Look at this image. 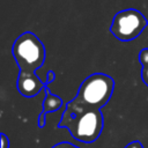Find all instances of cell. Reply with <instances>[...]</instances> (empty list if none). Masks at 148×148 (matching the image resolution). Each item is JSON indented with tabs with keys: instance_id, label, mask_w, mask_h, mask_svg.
Listing matches in <instances>:
<instances>
[{
	"instance_id": "cell-9",
	"label": "cell",
	"mask_w": 148,
	"mask_h": 148,
	"mask_svg": "<svg viewBox=\"0 0 148 148\" xmlns=\"http://www.w3.org/2000/svg\"><path fill=\"white\" fill-rule=\"evenodd\" d=\"M52 148H79L77 146H74L73 143H71V142H59V143H57V145H54Z\"/></svg>"
},
{
	"instance_id": "cell-6",
	"label": "cell",
	"mask_w": 148,
	"mask_h": 148,
	"mask_svg": "<svg viewBox=\"0 0 148 148\" xmlns=\"http://www.w3.org/2000/svg\"><path fill=\"white\" fill-rule=\"evenodd\" d=\"M44 91H45V98L43 101V110L38 116V126L40 128H43L46 124V114L59 110L64 104L62 99L59 96L53 95L50 91V89L47 88V86H45Z\"/></svg>"
},
{
	"instance_id": "cell-4",
	"label": "cell",
	"mask_w": 148,
	"mask_h": 148,
	"mask_svg": "<svg viewBox=\"0 0 148 148\" xmlns=\"http://www.w3.org/2000/svg\"><path fill=\"white\" fill-rule=\"evenodd\" d=\"M148 21L141 12L134 8H127L118 12L110 25V32L121 42L135 39L147 27Z\"/></svg>"
},
{
	"instance_id": "cell-10",
	"label": "cell",
	"mask_w": 148,
	"mask_h": 148,
	"mask_svg": "<svg viewBox=\"0 0 148 148\" xmlns=\"http://www.w3.org/2000/svg\"><path fill=\"white\" fill-rule=\"evenodd\" d=\"M0 136H1V143H0L1 148H9L10 142H9V139L7 138V135L5 133H1Z\"/></svg>"
},
{
	"instance_id": "cell-8",
	"label": "cell",
	"mask_w": 148,
	"mask_h": 148,
	"mask_svg": "<svg viewBox=\"0 0 148 148\" xmlns=\"http://www.w3.org/2000/svg\"><path fill=\"white\" fill-rule=\"evenodd\" d=\"M141 79H142L143 83L148 87V64L142 65V69H141Z\"/></svg>"
},
{
	"instance_id": "cell-11",
	"label": "cell",
	"mask_w": 148,
	"mask_h": 148,
	"mask_svg": "<svg viewBox=\"0 0 148 148\" xmlns=\"http://www.w3.org/2000/svg\"><path fill=\"white\" fill-rule=\"evenodd\" d=\"M56 80V74H54V72L52 71V69H50L49 72H47V79H46V84L47 83H51V82H53Z\"/></svg>"
},
{
	"instance_id": "cell-3",
	"label": "cell",
	"mask_w": 148,
	"mask_h": 148,
	"mask_svg": "<svg viewBox=\"0 0 148 148\" xmlns=\"http://www.w3.org/2000/svg\"><path fill=\"white\" fill-rule=\"evenodd\" d=\"M13 57L24 72H36L45 61V47L42 40L30 31L21 34L12 46Z\"/></svg>"
},
{
	"instance_id": "cell-5",
	"label": "cell",
	"mask_w": 148,
	"mask_h": 148,
	"mask_svg": "<svg viewBox=\"0 0 148 148\" xmlns=\"http://www.w3.org/2000/svg\"><path fill=\"white\" fill-rule=\"evenodd\" d=\"M45 86L46 83H44L35 72L20 71L16 81V88L22 96L28 98L34 97L39 94L45 88Z\"/></svg>"
},
{
	"instance_id": "cell-7",
	"label": "cell",
	"mask_w": 148,
	"mask_h": 148,
	"mask_svg": "<svg viewBox=\"0 0 148 148\" xmlns=\"http://www.w3.org/2000/svg\"><path fill=\"white\" fill-rule=\"evenodd\" d=\"M139 61L141 65H145V64H148V47L146 49H142L139 53Z\"/></svg>"
},
{
	"instance_id": "cell-1",
	"label": "cell",
	"mask_w": 148,
	"mask_h": 148,
	"mask_svg": "<svg viewBox=\"0 0 148 148\" xmlns=\"http://www.w3.org/2000/svg\"><path fill=\"white\" fill-rule=\"evenodd\" d=\"M103 114L98 109H80L67 103L58 127L68 128L71 135L81 142L91 143L103 131Z\"/></svg>"
},
{
	"instance_id": "cell-12",
	"label": "cell",
	"mask_w": 148,
	"mask_h": 148,
	"mask_svg": "<svg viewBox=\"0 0 148 148\" xmlns=\"http://www.w3.org/2000/svg\"><path fill=\"white\" fill-rule=\"evenodd\" d=\"M125 148H143V146H142V143L140 141H133V142L128 143Z\"/></svg>"
},
{
	"instance_id": "cell-2",
	"label": "cell",
	"mask_w": 148,
	"mask_h": 148,
	"mask_svg": "<svg viewBox=\"0 0 148 148\" xmlns=\"http://www.w3.org/2000/svg\"><path fill=\"white\" fill-rule=\"evenodd\" d=\"M113 89L114 80L111 76L104 73H94L82 81L76 96L68 104L80 109L101 110L110 101Z\"/></svg>"
}]
</instances>
